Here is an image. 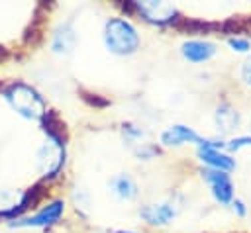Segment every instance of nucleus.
Segmentation results:
<instances>
[{"mask_svg":"<svg viewBox=\"0 0 251 233\" xmlns=\"http://www.w3.org/2000/svg\"><path fill=\"white\" fill-rule=\"evenodd\" d=\"M104 41H106L108 49L116 55H129L139 45V37H137L133 25L122 18H112L106 22Z\"/></svg>","mask_w":251,"mask_h":233,"instance_id":"nucleus-1","label":"nucleus"},{"mask_svg":"<svg viewBox=\"0 0 251 233\" xmlns=\"http://www.w3.org/2000/svg\"><path fill=\"white\" fill-rule=\"evenodd\" d=\"M6 98L8 102L25 117H43L45 110H43V102L37 96L35 90H31L29 86L24 84H12L6 90Z\"/></svg>","mask_w":251,"mask_h":233,"instance_id":"nucleus-2","label":"nucleus"},{"mask_svg":"<svg viewBox=\"0 0 251 233\" xmlns=\"http://www.w3.org/2000/svg\"><path fill=\"white\" fill-rule=\"evenodd\" d=\"M135 6H137V12L141 16H145L147 22H153V23H171L173 25L180 18L176 8L167 2H135Z\"/></svg>","mask_w":251,"mask_h":233,"instance_id":"nucleus-3","label":"nucleus"},{"mask_svg":"<svg viewBox=\"0 0 251 233\" xmlns=\"http://www.w3.org/2000/svg\"><path fill=\"white\" fill-rule=\"evenodd\" d=\"M161 141H163L165 145H180V143L190 141V143H198L200 147H212V149L222 147V143L202 139L198 133H194L190 127H184V125H173V127H169V129L161 135Z\"/></svg>","mask_w":251,"mask_h":233,"instance_id":"nucleus-4","label":"nucleus"},{"mask_svg":"<svg viewBox=\"0 0 251 233\" xmlns=\"http://www.w3.org/2000/svg\"><path fill=\"white\" fill-rule=\"evenodd\" d=\"M202 176L210 182L212 192H214V196H216L218 202H222V204L231 202V196H233V184H231L229 176H227L224 170L208 168V170H202Z\"/></svg>","mask_w":251,"mask_h":233,"instance_id":"nucleus-5","label":"nucleus"},{"mask_svg":"<svg viewBox=\"0 0 251 233\" xmlns=\"http://www.w3.org/2000/svg\"><path fill=\"white\" fill-rule=\"evenodd\" d=\"M139 213H141V217L145 219V221H149L151 225H165V223H169L173 217H175V213H176V210L173 208V204H151V206H145V208H141L139 210Z\"/></svg>","mask_w":251,"mask_h":233,"instance_id":"nucleus-6","label":"nucleus"},{"mask_svg":"<svg viewBox=\"0 0 251 233\" xmlns=\"http://www.w3.org/2000/svg\"><path fill=\"white\" fill-rule=\"evenodd\" d=\"M63 213V202H53L49 206H45L39 213H35L33 217H27V219H22V221H12L10 225H49V223H55Z\"/></svg>","mask_w":251,"mask_h":233,"instance_id":"nucleus-7","label":"nucleus"},{"mask_svg":"<svg viewBox=\"0 0 251 233\" xmlns=\"http://www.w3.org/2000/svg\"><path fill=\"white\" fill-rule=\"evenodd\" d=\"M214 53H216V45L210 41H186L182 45V55L192 63L208 61Z\"/></svg>","mask_w":251,"mask_h":233,"instance_id":"nucleus-8","label":"nucleus"},{"mask_svg":"<svg viewBox=\"0 0 251 233\" xmlns=\"http://www.w3.org/2000/svg\"><path fill=\"white\" fill-rule=\"evenodd\" d=\"M198 157L204 163H208L210 166H214L216 170H224L226 172V170H231L235 166V161L231 157L222 155L218 149H212V147H200L198 149Z\"/></svg>","mask_w":251,"mask_h":233,"instance_id":"nucleus-9","label":"nucleus"},{"mask_svg":"<svg viewBox=\"0 0 251 233\" xmlns=\"http://www.w3.org/2000/svg\"><path fill=\"white\" fill-rule=\"evenodd\" d=\"M41 119H43V129L47 131V135L51 137V141L55 143V147H61L63 149V145H65V123L53 112H45Z\"/></svg>","mask_w":251,"mask_h":233,"instance_id":"nucleus-10","label":"nucleus"},{"mask_svg":"<svg viewBox=\"0 0 251 233\" xmlns=\"http://www.w3.org/2000/svg\"><path fill=\"white\" fill-rule=\"evenodd\" d=\"M175 29L182 31V33H210L212 29H220V23H210V22H202V20H192V18H178L173 23Z\"/></svg>","mask_w":251,"mask_h":233,"instance_id":"nucleus-11","label":"nucleus"},{"mask_svg":"<svg viewBox=\"0 0 251 233\" xmlns=\"http://www.w3.org/2000/svg\"><path fill=\"white\" fill-rule=\"evenodd\" d=\"M75 31H73V25L71 23H63L57 31H55V37H53V51L57 53H69L75 45Z\"/></svg>","mask_w":251,"mask_h":233,"instance_id":"nucleus-12","label":"nucleus"},{"mask_svg":"<svg viewBox=\"0 0 251 233\" xmlns=\"http://www.w3.org/2000/svg\"><path fill=\"white\" fill-rule=\"evenodd\" d=\"M110 186H112L114 192H116L120 198H124V200H131V198H135V194H137V186H135V182H133L127 174H120V176L112 178Z\"/></svg>","mask_w":251,"mask_h":233,"instance_id":"nucleus-13","label":"nucleus"},{"mask_svg":"<svg viewBox=\"0 0 251 233\" xmlns=\"http://www.w3.org/2000/svg\"><path fill=\"white\" fill-rule=\"evenodd\" d=\"M216 121H218V125H220L222 129L229 131V129L237 127V123H239V114H237V110H233L229 104H222V106L216 110Z\"/></svg>","mask_w":251,"mask_h":233,"instance_id":"nucleus-14","label":"nucleus"},{"mask_svg":"<svg viewBox=\"0 0 251 233\" xmlns=\"http://www.w3.org/2000/svg\"><path fill=\"white\" fill-rule=\"evenodd\" d=\"M82 100L88 102L90 106H108V100L106 98H100L98 94H88L82 90Z\"/></svg>","mask_w":251,"mask_h":233,"instance_id":"nucleus-15","label":"nucleus"},{"mask_svg":"<svg viewBox=\"0 0 251 233\" xmlns=\"http://www.w3.org/2000/svg\"><path fill=\"white\" fill-rule=\"evenodd\" d=\"M233 49H237V51H249L251 49V45H249V41L247 39H239V37H229V41H227Z\"/></svg>","mask_w":251,"mask_h":233,"instance_id":"nucleus-16","label":"nucleus"},{"mask_svg":"<svg viewBox=\"0 0 251 233\" xmlns=\"http://www.w3.org/2000/svg\"><path fill=\"white\" fill-rule=\"evenodd\" d=\"M245 145H251V137H237V139H233V141H229V145H227V149H231V151H235V149H241V147H245Z\"/></svg>","mask_w":251,"mask_h":233,"instance_id":"nucleus-17","label":"nucleus"},{"mask_svg":"<svg viewBox=\"0 0 251 233\" xmlns=\"http://www.w3.org/2000/svg\"><path fill=\"white\" fill-rule=\"evenodd\" d=\"M241 76H243V80L247 82V84H251V57L243 63V69H241Z\"/></svg>","mask_w":251,"mask_h":233,"instance_id":"nucleus-18","label":"nucleus"},{"mask_svg":"<svg viewBox=\"0 0 251 233\" xmlns=\"http://www.w3.org/2000/svg\"><path fill=\"white\" fill-rule=\"evenodd\" d=\"M233 210H237V213H239V215H243V213H245V208H243V204H241L239 200H235V202H233Z\"/></svg>","mask_w":251,"mask_h":233,"instance_id":"nucleus-19","label":"nucleus"},{"mask_svg":"<svg viewBox=\"0 0 251 233\" xmlns=\"http://www.w3.org/2000/svg\"><path fill=\"white\" fill-rule=\"evenodd\" d=\"M116 233H133V231H116Z\"/></svg>","mask_w":251,"mask_h":233,"instance_id":"nucleus-20","label":"nucleus"}]
</instances>
